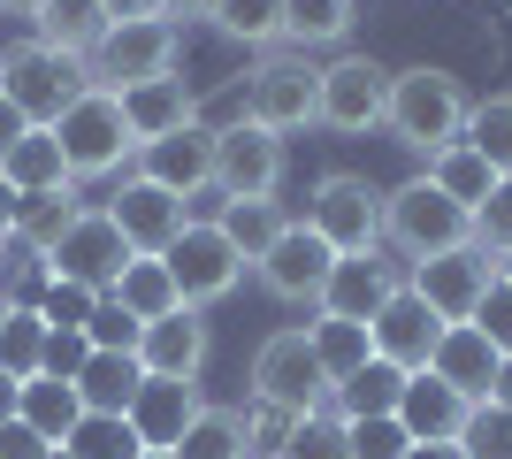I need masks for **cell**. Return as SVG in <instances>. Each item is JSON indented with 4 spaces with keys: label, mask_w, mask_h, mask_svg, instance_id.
<instances>
[{
    "label": "cell",
    "mask_w": 512,
    "mask_h": 459,
    "mask_svg": "<svg viewBox=\"0 0 512 459\" xmlns=\"http://www.w3.org/2000/svg\"><path fill=\"white\" fill-rule=\"evenodd\" d=\"M467 85L451 77V69H406V77H390V115L383 131L398 138L406 153H421V161H436L444 146H459L467 138Z\"/></svg>",
    "instance_id": "cell-1"
},
{
    "label": "cell",
    "mask_w": 512,
    "mask_h": 459,
    "mask_svg": "<svg viewBox=\"0 0 512 459\" xmlns=\"http://www.w3.org/2000/svg\"><path fill=\"white\" fill-rule=\"evenodd\" d=\"M54 138H62L69 184H100V176H123V161H138V131H130L123 100H115V92H100V85H85V92L62 108Z\"/></svg>",
    "instance_id": "cell-2"
},
{
    "label": "cell",
    "mask_w": 512,
    "mask_h": 459,
    "mask_svg": "<svg viewBox=\"0 0 512 459\" xmlns=\"http://www.w3.org/2000/svg\"><path fill=\"white\" fill-rule=\"evenodd\" d=\"M85 85H92L85 62H69V54H54V46H39V39H23V46H8V54H0V100H8L31 131H54V123H62V108H69Z\"/></svg>",
    "instance_id": "cell-3"
},
{
    "label": "cell",
    "mask_w": 512,
    "mask_h": 459,
    "mask_svg": "<svg viewBox=\"0 0 512 459\" xmlns=\"http://www.w3.org/2000/svg\"><path fill=\"white\" fill-rule=\"evenodd\" d=\"M383 245H398L406 268H413V261H428V253L474 245V215L459 207V199H444L428 176H413V184L383 192Z\"/></svg>",
    "instance_id": "cell-4"
},
{
    "label": "cell",
    "mask_w": 512,
    "mask_h": 459,
    "mask_svg": "<svg viewBox=\"0 0 512 459\" xmlns=\"http://www.w3.org/2000/svg\"><path fill=\"white\" fill-rule=\"evenodd\" d=\"M306 230H314L337 261H360L383 245V184H367L352 169H329L306 199Z\"/></svg>",
    "instance_id": "cell-5"
},
{
    "label": "cell",
    "mask_w": 512,
    "mask_h": 459,
    "mask_svg": "<svg viewBox=\"0 0 512 459\" xmlns=\"http://www.w3.org/2000/svg\"><path fill=\"white\" fill-rule=\"evenodd\" d=\"M329 368H321V352L306 329H276V337H260L253 352V398L260 406H283V414H321L329 406Z\"/></svg>",
    "instance_id": "cell-6"
},
{
    "label": "cell",
    "mask_w": 512,
    "mask_h": 459,
    "mask_svg": "<svg viewBox=\"0 0 512 459\" xmlns=\"http://www.w3.org/2000/svg\"><path fill=\"white\" fill-rule=\"evenodd\" d=\"M245 123H260V131H314L321 123V69L306 62V54H268V62L245 77Z\"/></svg>",
    "instance_id": "cell-7"
},
{
    "label": "cell",
    "mask_w": 512,
    "mask_h": 459,
    "mask_svg": "<svg viewBox=\"0 0 512 459\" xmlns=\"http://www.w3.org/2000/svg\"><path fill=\"white\" fill-rule=\"evenodd\" d=\"M383 115H390V69L375 54H337L321 69V131L367 138L383 131Z\"/></svg>",
    "instance_id": "cell-8"
},
{
    "label": "cell",
    "mask_w": 512,
    "mask_h": 459,
    "mask_svg": "<svg viewBox=\"0 0 512 459\" xmlns=\"http://www.w3.org/2000/svg\"><path fill=\"white\" fill-rule=\"evenodd\" d=\"M176 69V23L169 16H146V23H115L100 39V54L85 62V77L100 92H130V85H153Z\"/></svg>",
    "instance_id": "cell-9"
},
{
    "label": "cell",
    "mask_w": 512,
    "mask_h": 459,
    "mask_svg": "<svg viewBox=\"0 0 512 459\" xmlns=\"http://www.w3.org/2000/svg\"><path fill=\"white\" fill-rule=\"evenodd\" d=\"M490 284H497V261L482 245H451V253H428V261L406 268V291L428 299L444 322H474V306L490 299Z\"/></svg>",
    "instance_id": "cell-10"
},
{
    "label": "cell",
    "mask_w": 512,
    "mask_h": 459,
    "mask_svg": "<svg viewBox=\"0 0 512 459\" xmlns=\"http://www.w3.org/2000/svg\"><path fill=\"white\" fill-rule=\"evenodd\" d=\"M123 268H130V238L115 230L107 207H85V215L69 222V238L46 253V276H54V284H85V291H115Z\"/></svg>",
    "instance_id": "cell-11"
},
{
    "label": "cell",
    "mask_w": 512,
    "mask_h": 459,
    "mask_svg": "<svg viewBox=\"0 0 512 459\" xmlns=\"http://www.w3.org/2000/svg\"><path fill=\"white\" fill-rule=\"evenodd\" d=\"M161 261H169L184 306H214V299H230V291L245 284V253L222 238V222H184V238H176Z\"/></svg>",
    "instance_id": "cell-12"
},
{
    "label": "cell",
    "mask_w": 512,
    "mask_h": 459,
    "mask_svg": "<svg viewBox=\"0 0 512 459\" xmlns=\"http://www.w3.org/2000/svg\"><path fill=\"white\" fill-rule=\"evenodd\" d=\"M283 184V138L260 123H230L214 131V192L222 199H276Z\"/></svg>",
    "instance_id": "cell-13"
},
{
    "label": "cell",
    "mask_w": 512,
    "mask_h": 459,
    "mask_svg": "<svg viewBox=\"0 0 512 459\" xmlns=\"http://www.w3.org/2000/svg\"><path fill=\"white\" fill-rule=\"evenodd\" d=\"M260 284H268V299H283V306H321V291H329V268H337V253L306 230V222H291L268 253H260Z\"/></svg>",
    "instance_id": "cell-14"
},
{
    "label": "cell",
    "mask_w": 512,
    "mask_h": 459,
    "mask_svg": "<svg viewBox=\"0 0 512 459\" xmlns=\"http://www.w3.org/2000/svg\"><path fill=\"white\" fill-rule=\"evenodd\" d=\"M444 329H451V322L436 314V306L413 299V291L398 284V291H390V306L367 322V337H375V360H390V368H406V375H421L428 360H436V345H444Z\"/></svg>",
    "instance_id": "cell-15"
},
{
    "label": "cell",
    "mask_w": 512,
    "mask_h": 459,
    "mask_svg": "<svg viewBox=\"0 0 512 459\" xmlns=\"http://www.w3.org/2000/svg\"><path fill=\"white\" fill-rule=\"evenodd\" d=\"M107 215H115V230L130 238V253H169L176 238H184V222H192V199L161 192V184H146V176H130L123 192L107 199Z\"/></svg>",
    "instance_id": "cell-16"
},
{
    "label": "cell",
    "mask_w": 512,
    "mask_h": 459,
    "mask_svg": "<svg viewBox=\"0 0 512 459\" xmlns=\"http://www.w3.org/2000/svg\"><path fill=\"white\" fill-rule=\"evenodd\" d=\"M138 176L161 184V192H176V199H199L214 184V131L207 123H184V131L138 146Z\"/></svg>",
    "instance_id": "cell-17"
},
{
    "label": "cell",
    "mask_w": 512,
    "mask_h": 459,
    "mask_svg": "<svg viewBox=\"0 0 512 459\" xmlns=\"http://www.w3.org/2000/svg\"><path fill=\"white\" fill-rule=\"evenodd\" d=\"M207 322H199V306H176V314H161V322L138 329V368L146 375H176V383H199V368H207Z\"/></svg>",
    "instance_id": "cell-18"
},
{
    "label": "cell",
    "mask_w": 512,
    "mask_h": 459,
    "mask_svg": "<svg viewBox=\"0 0 512 459\" xmlns=\"http://www.w3.org/2000/svg\"><path fill=\"white\" fill-rule=\"evenodd\" d=\"M123 421L138 429V444H146V452H176V444H184V429L199 421V383H176V375H146Z\"/></svg>",
    "instance_id": "cell-19"
},
{
    "label": "cell",
    "mask_w": 512,
    "mask_h": 459,
    "mask_svg": "<svg viewBox=\"0 0 512 459\" xmlns=\"http://www.w3.org/2000/svg\"><path fill=\"white\" fill-rule=\"evenodd\" d=\"M474 398L451 391L444 375H406V398H398V429H406L413 444H459V429H467Z\"/></svg>",
    "instance_id": "cell-20"
},
{
    "label": "cell",
    "mask_w": 512,
    "mask_h": 459,
    "mask_svg": "<svg viewBox=\"0 0 512 459\" xmlns=\"http://www.w3.org/2000/svg\"><path fill=\"white\" fill-rule=\"evenodd\" d=\"M390 291H398V261L360 253V261H337V268H329V291H321L314 314H337V322H375V314L390 306Z\"/></svg>",
    "instance_id": "cell-21"
},
{
    "label": "cell",
    "mask_w": 512,
    "mask_h": 459,
    "mask_svg": "<svg viewBox=\"0 0 512 459\" xmlns=\"http://www.w3.org/2000/svg\"><path fill=\"white\" fill-rule=\"evenodd\" d=\"M497 368H505V352H497L474 322H451L444 345H436V360H428V375H444L451 391H467V398H490L497 391Z\"/></svg>",
    "instance_id": "cell-22"
},
{
    "label": "cell",
    "mask_w": 512,
    "mask_h": 459,
    "mask_svg": "<svg viewBox=\"0 0 512 459\" xmlns=\"http://www.w3.org/2000/svg\"><path fill=\"white\" fill-rule=\"evenodd\" d=\"M123 100V115H130V131H138V146H153V138H169V131H184V123H199V108H192V92H184V77H153V85H130V92H115Z\"/></svg>",
    "instance_id": "cell-23"
},
{
    "label": "cell",
    "mask_w": 512,
    "mask_h": 459,
    "mask_svg": "<svg viewBox=\"0 0 512 459\" xmlns=\"http://www.w3.org/2000/svg\"><path fill=\"white\" fill-rule=\"evenodd\" d=\"M31 31H39V46L69 54V62H92V54H100V39L115 31V23H107L100 0H46L39 16H31Z\"/></svg>",
    "instance_id": "cell-24"
},
{
    "label": "cell",
    "mask_w": 512,
    "mask_h": 459,
    "mask_svg": "<svg viewBox=\"0 0 512 459\" xmlns=\"http://www.w3.org/2000/svg\"><path fill=\"white\" fill-rule=\"evenodd\" d=\"M107 299H115L130 322L146 329V322H161V314H176V306H184V291H176V276H169V261H161V253H130V268L115 276V291H107Z\"/></svg>",
    "instance_id": "cell-25"
},
{
    "label": "cell",
    "mask_w": 512,
    "mask_h": 459,
    "mask_svg": "<svg viewBox=\"0 0 512 459\" xmlns=\"http://www.w3.org/2000/svg\"><path fill=\"white\" fill-rule=\"evenodd\" d=\"M23 429H39L54 452H62L69 437H77V421H85V398H77V383H54V375H31L23 383V406H16Z\"/></svg>",
    "instance_id": "cell-26"
},
{
    "label": "cell",
    "mask_w": 512,
    "mask_h": 459,
    "mask_svg": "<svg viewBox=\"0 0 512 459\" xmlns=\"http://www.w3.org/2000/svg\"><path fill=\"white\" fill-rule=\"evenodd\" d=\"M85 215V199H77V184H54V192H16V238L31 245V253H54V245L69 238V222Z\"/></svg>",
    "instance_id": "cell-27"
},
{
    "label": "cell",
    "mask_w": 512,
    "mask_h": 459,
    "mask_svg": "<svg viewBox=\"0 0 512 459\" xmlns=\"http://www.w3.org/2000/svg\"><path fill=\"white\" fill-rule=\"evenodd\" d=\"M138 383H146L138 352H92L85 375H77V398H85V414H130Z\"/></svg>",
    "instance_id": "cell-28"
},
{
    "label": "cell",
    "mask_w": 512,
    "mask_h": 459,
    "mask_svg": "<svg viewBox=\"0 0 512 459\" xmlns=\"http://www.w3.org/2000/svg\"><path fill=\"white\" fill-rule=\"evenodd\" d=\"M398 398H406V368H390V360H367L360 375H344L337 383V421H383L398 414Z\"/></svg>",
    "instance_id": "cell-29"
},
{
    "label": "cell",
    "mask_w": 512,
    "mask_h": 459,
    "mask_svg": "<svg viewBox=\"0 0 512 459\" xmlns=\"http://www.w3.org/2000/svg\"><path fill=\"white\" fill-rule=\"evenodd\" d=\"M0 184H8V192H54V184H69L62 138L54 131H23L16 146L0 153Z\"/></svg>",
    "instance_id": "cell-30"
},
{
    "label": "cell",
    "mask_w": 512,
    "mask_h": 459,
    "mask_svg": "<svg viewBox=\"0 0 512 459\" xmlns=\"http://www.w3.org/2000/svg\"><path fill=\"white\" fill-rule=\"evenodd\" d=\"M428 184H436L444 199H459V207L474 215V207H482V199H490L497 184H505V176H497L490 161H482V153H474L467 138H459V146H444L436 161H428Z\"/></svg>",
    "instance_id": "cell-31"
},
{
    "label": "cell",
    "mask_w": 512,
    "mask_h": 459,
    "mask_svg": "<svg viewBox=\"0 0 512 459\" xmlns=\"http://www.w3.org/2000/svg\"><path fill=\"white\" fill-rule=\"evenodd\" d=\"M214 222H222V238L245 253V268H253L260 253H268V245L291 230V215H283L276 199H222V215H214Z\"/></svg>",
    "instance_id": "cell-32"
},
{
    "label": "cell",
    "mask_w": 512,
    "mask_h": 459,
    "mask_svg": "<svg viewBox=\"0 0 512 459\" xmlns=\"http://www.w3.org/2000/svg\"><path fill=\"white\" fill-rule=\"evenodd\" d=\"M306 337H314L321 368H329V383H344V375H360L367 360H375V337H367V322H337V314H314L306 322ZM337 398V391H329Z\"/></svg>",
    "instance_id": "cell-33"
},
{
    "label": "cell",
    "mask_w": 512,
    "mask_h": 459,
    "mask_svg": "<svg viewBox=\"0 0 512 459\" xmlns=\"http://www.w3.org/2000/svg\"><path fill=\"white\" fill-rule=\"evenodd\" d=\"M344 31H352V0H283V39H291V54L337 46Z\"/></svg>",
    "instance_id": "cell-34"
},
{
    "label": "cell",
    "mask_w": 512,
    "mask_h": 459,
    "mask_svg": "<svg viewBox=\"0 0 512 459\" xmlns=\"http://www.w3.org/2000/svg\"><path fill=\"white\" fill-rule=\"evenodd\" d=\"M176 459H253V452H245V421H237V406H199V421L184 429Z\"/></svg>",
    "instance_id": "cell-35"
},
{
    "label": "cell",
    "mask_w": 512,
    "mask_h": 459,
    "mask_svg": "<svg viewBox=\"0 0 512 459\" xmlns=\"http://www.w3.org/2000/svg\"><path fill=\"white\" fill-rule=\"evenodd\" d=\"M467 146L490 161L497 176H512V92H490L467 108Z\"/></svg>",
    "instance_id": "cell-36"
},
{
    "label": "cell",
    "mask_w": 512,
    "mask_h": 459,
    "mask_svg": "<svg viewBox=\"0 0 512 459\" xmlns=\"http://www.w3.org/2000/svg\"><path fill=\"white\" fill-rule=\"evenodd\" d=\"M39 360H46V314L39 306H8V322H0V368L16 383H31Z\"/></svg>",
    "instance_id": "cell-37"
},
{
    "label": "cell",
    "mask_w": 512,
    "mask_h": 459,
    "mask_svg": "<svg viewBox=\"0 0 512 459\" xmlns=\"http://www.w3.org/2000/svg\"><path fill=\"white\" fill-rule=\"evenodd\" d=\"M214 31L237 46H276L283 39V0H222L214 8Z\"/></svg>",
    "instance_id": "cell-38"
},
{
    "label": "cell",
    "mask_w": 512,
    "mask_h": 459,
    "mask_svg": "<svg viewBox=\"0 0 512 459\" xmlns=\"http://www.w3.org/2000/svg\"><path fill=\"white\" fill-rule=\"evenodd\" d=\"M69 459H138L146 444H138V429H130L123 414H85L77 421V437L62 444Z\"/></svg>",
    "instance_id": "cell-39"
},
{
    "label": "cell",
    "mask_w": 512,
    "mask_h": 459,
    "mask_svg": "<svg viewBox=\"0 0 512 459\" xmlns=\"http://www.w3.org/2000/svg\"><path fill=\"white\" fill-rule=\"evenodd\" d=\"M459 452L467 459H512V406L505 398H474L467 429H459Z\"/></svg>",
    "instance_id": "cell-40"
},
{
    "label": "cell",
    "mask_w": 512,
    "mask_h": 459,
    "mask_svg": "<svg viewBox=\"0 0 512 459\" xmlns=\"http://www.w3.org/2000/svg\"><path fill=\"white\" fill-rule=\"evenodd\" d=\"M276 459H352V437H344V421L321 406V414H299V421H291V437H283Z\"/></svg>",
    "instance_id": "cell-41"
},
{
    "label": "cell",
    "mask_w": 512,
    "mask_h": 459,
    "mask_svg": "<svg viewBox=\"0 0 512 459\" xmlns=\"http://www.w3.org/2000/svg\"><path fill=\"white\" fill-rule=\"evenodd\" d=\"M474 245H482L490 261H505V253H512V176L474 207Z\"/></svg>",
    "instance_id": "cell-42"
},
{
    "label": "cell",
    "mask_w": 512,
    "mask_h": 459,
    "mask_svg": "<svg viewBox=\"0 0 512 459\" xmlns=\"http://www.w3.org/2000/svg\"><path fill=\"white\" fill-rule=\"evenodd\" d=\"M344 437H352V459H406L413 452V437L398 429V414H383V421H344Z\"/></svg>",
    "instance_id": "cell-43"
},
{
    "label": "cell",
    "mask_w": 512,
    "mask_h": 459,
    "mask_svg": "<svg viewBox=\"0 0 512 459\" xmlns=\"http://www.w3.org/2000/svg\"><path fill=\"white\" fill-rule=\"evenodd\" d=\"M237 421H245V452H253V459H276L299 414H283V406H260V398H253V406H237Z\"/></svg>",
    "instance_id": "cell-44"
},
{
    "label": "cell",
    "mask_w": 512,
    "mask_h": 459,
    "mask_svg": "<svg viewBox=\"0 0 512 459\" xmlns=\"http://www.w3.org/2000/svg\"><path fill=\"white\" fill-rule=\"evenodd\" d=\"M92 299H100V291H85V284H54V276H46L39 314H46V329H85V322H92Z\"/></svg>",
    "instance_id": "cell-45"
},
{
    "label": "cell",
    "mask_w": 512,
    "mask_h": 459,
    "mask_svg": "<svg viewBox=\"0 0 512 459\" xmlns=\"http://www.w3.org/2000/svg\"><path fill=\"white\" fill-rule=\"evenodd\" d=\"M85 337H92V352H138V322H130L123 306L107 299H92V322H85Z\"/></svg>",
    "instance_id": "cell-46"
},
{
    "label": "cell",
    "mask_w": 512,
    "mask_h": 459,
    "mask_svg": "<svg viewBox=\"0 0 512 459\" xmlns=\"http://www.w3.org/2000/svg\"><path fill=\"white\" fill-rule=\"evenodd\" d=\"M85 360H92V337H85V329H46V360H39V375H54V383H77V375H85Z\"/></svg>",
    "instance_id": "cell-47"
},
{
    "label": "cell",
    "mask_w": 512,
    "mask_h": 459,
    "mask_svg": "<svg viewBox=\"0 0 512 459\" xmlns=\"http://www.w3.org/2000/svg\"><path fill=\"white\" fill-rule=\"evenodd\" d=\"M474 329H482V337H490L497 352H512V284H505V276L490 284V299L474 306Z\"/></svg>",
    "instance_id": "cell-48"
},
{
    "label": "cell",
    "mask_w": 512,
    "mask_h": 459,
    "mask_svg": "<svg viewBox=\"0 0 512 459\" xmlns=\"http://www.w3.org/2000/svg\"><path fill=\"white\" fill-rule=\"evenodd\" d=\"M0 459H54V444H46L39 429H23V421H8V429H0Z\"/></svg>",
    "instance_id": "cell-49"
},
{
    "label": "cell",
    "mask_w": 512,
    "mask_h": 459,
    "mask_svg": "<svg viewBox=\"0 0 512 459\" xmlns=\"http://www.w3.org/2000/svg\"><path fill=\"white\" fill-rule=\"evenodd\" d=\"M107 8V23H146V16H161V0H100Z\"/></svg>",
    "instance_id": "cell-50"
},
{
    "label": "cell",
    "mask_w": 512,
    "mask_h": 459,
    "mask_svg": "<svg viewBox=\"0 0 512 459\" xmlns=\"http://www.w3.org/2000/svg\"><path fill=\"white\" fill-rule=\"evenodd\" d=\"M16 406H23V383L8 368H0V429H8V421H16Z\"/></svg>",
    "instance_id": "cell-51"
},
{
    "label": "cell",
    "mask_w": 512,
    "mask_h": 459,
    "mask_svg": "<svg viewBox=\"0 0 512 459\" xmlns=\"http://www.w3.org/2000/svg\"><path fill=\"white\" fill-rule=\"evenodd\" d=\"M214 8H222V0H161V16H169V23L176 16H207L214 23Z\"/></svg>",
    "instance_id": "cell-52"
},
{
    "label": "cell",
    "mask_w": 512,
    "mask_h": 459,
    "mask_svg": "<svg viewBox=\"0 0 512 459\" xmlns=\"http://www.w3.org/2000/svg\"><path fill=\"white\" fill-rule=\"evenodd\" d=\"M23 131H31V123H23V115H16V108H8V100H0V153L16 146V138H23Z\"/></svg>",
    "instance_id": "cell-53"
},
{
    "label": "cell",
    "mask_w": 512,
    "mask_h": 459,
    "mask_svg": "<svg viewBox=\"0 0 512 459\" xmlns=\"http://www.w3.org/2000/svg\"><path fill=\"white\" fill-rule=\"evenodd\" d=\"M16 238V192H8V184H0V245Z\"/></svg>",
    "instance_id": "cell-54"
},
{
    "label": "cell",
    "mask_w": 512,
    "mask_h": 459,
    "mask_svg": "<svg viewBox=\"0 0 512 459\" xmlns=\"http://www.w3.org/2000/svg\"><path fill=\"white\" fill-rule=\"evenodd\" d=\"M406 459H467V452H459V444H413Z\"/></svg>",
    "instance_id": "cell-55"
},
{
    "label": "cell",
    "mask_w": 512,
    "mask_h": 459,
    "mask_svg": "<svg viewBox=\"0 0 512 459\" xmlns=\"http://www.w3.org/2000/svg\"><path fill=\"white\" fill-rule=\"evenodd\" d=\"M46 0H0V16H39Z\"/></svg>",
    "instance_id": "cell-56"
},
{
    "label": "cell",
    "mask_w": 512,
    "mask_h": 459,
    "mask_svg": "<svg viewBox=\"0 0 512 459\" xmlns=\"http://www.w3.org/2000/svg\"><path fill=\"white\" fill-rule=\"evenodd\" d=\"M490 398H505V406H512V352H505V368H497V391Z\"/></svg>",
    "instance_id": "cell-57"
},
{
    "label": "cell",
    "mask_w": 512,
    "mask_h": 459,
    "mask_svg": "<svg viewBox=\"0 0 512 459\" xmlns=\"http://www.w3.org/2000/svg\"><path fill=\"white\" fill-rule=\"evenodd\" d=\"M497 276H505V284H512V253H505V261H497Z\"/></svg>",
    "instance_id": "cell-58"
},
{
    "label": "cell",
    "mask_w": 512,
    "mask_h": 459,
    "mask_svg": "<svg viewBox=\"0 0 512 459\" xmlns=\"http://www.w3.org/2000/svg\"><path fill=\"white\" fill-rule=\"evenodd\" d=\"M138 459H176V452H138Z\"/></svg>",
    "instance_id": "cell-59"
},
{
    "label": "cell",
    "mask_w": 512,
    "mask_h": 459,
    "mask_svg": "<svg viewBox=\"0 0 512 459\" xmlns=\"http://www.w3.org/2000/svg\"><path fill=\"white\" fill-rule=\"evenodd\" d=\"M0 322H8V299H0Z\"/></svg>",
    "instance_id": "cell-60"
},
{
    "label": "cell",
    "mask_w": 512,
    "mask_h": 459,
    "mask_svg": "<svg viewBox=\"0 0 512 459\" xmlns=\"http://www.w3.org/2000/svg\"><path fill=\"white\" fill-rule=\"evenodd\" d=\"M505 8H512V0H505Z\"/></svg>",
    "instance_id": "cell-61"
}]
</instances>
